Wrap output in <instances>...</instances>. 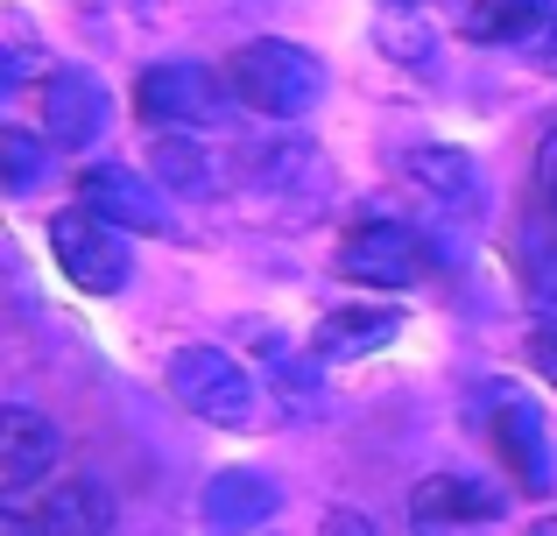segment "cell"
I'll return each instance as SVG.
<instances>
[{"instance_id": "6da1fadb", "label": "cell", "mask_w": 557, "mask_h": 536, "mask_svg": "<svg viewBox=\"0 0 557 536\" xmlns=\"http://www.w3.org/2000/svg\"><path fill=\"white\" fill-rule=\"evenodd\" d=\"M226 85H233L240 107L269 113V121H304V113L332 92V71L318 64L304 42L261 36V42H240V50L226 57Z\"/></svg>"}, {"instance_id": "7a4b0ae2", "label": "cell", "mask_w": 557, "mask_h": 536, "mask_svg": "<svg viewBox=\"0 0 557 536\" xmlns=\"http://www.w3.org/2000/svg\"><path fill=\"white\" fill-rule=\"evenodd\" d=\"M480 424H487L494 452H502L508 481H516V495H550V466H557V438L544 424V410H536L530 388H508L494 382L487 396H480Z\"/></svg>"}, {"instance_id": "3957f363", "label": "cell", "mask_w": 557, "mask_h": 536, "mask_svg": "<svg viewBox=\"0 0 557 536\" xmlns=\"http://www.w3.org/2000/svg\"><path fill=\"white\" fill-rule=\"evenodd\" d=\"M170 396H177L190 416L219 424V431L255 424V374H247L226 346H177V353H170Z\"/></svg>"}, {"instance_id": "277c9868", "label": "cell", "mask_w": 557, "mask_h": 536, "mask_svg": "<svg viewBox=\"0 0 557 536\" xmlns=\"http://www.w3.org/2000/svg\"><path fill=\"white\" fill-rule=\"evenodd\" d=\"M50 254H57V269H64L85 297H113V289H127V269H135L127 248H121V226L99 220L92 205L57 212V220H50Z\"/></svg>"}, {"instance_id": "5b68a950", "label": "cell", "mask_w": 557, "mask_h": 536, "mask_svg": "<svg viewBox=\"0 0 557 536\" xmlns=\"http://www.w3.org/2000/svg\"><path fill=\"white\" fill-rule=\"evenodd\" d=\"M226 92L233 85L205 64H149L135 78V113L149 127H212L226 121Z\"/></svg>"}, {"instance_id": "8992f818", "label": "cell", "mask_w": 557, "mask_h": 536, "mask_svg": "<svg viewBox=\"0 0 557 536\" xmlns=\"http://www.w3.org/2000/svg\"><path fill=\"white\" fill-rule=\"evenodd\" d=\"M339 275L374 289H417L431 275V248L417 240V226L403 220H360L354 234L339 240Z\"/></svg>"}, {"instance_id": "52a82bcc", "label": "cell", "mask_w": 557, "mask_h": 536, "mask_svg": "<svg viewBox=\"0 0 557 536\" xmlns=\"http://www.w3.org/2000/svg\"><path fill=\"white\" fill-rule=\"evenodd\" d=\"M508 515V495L473 473H431L409 495V529L417 536H480Z\"/></svg>"}, {"instance_id": "ba28073f", "label": "cell", "mask_w": 557, "mask_h": 536, "mask_svg": "<svg viewBox=\"0 0 557 536\" xmlns=\"http://www.w3.org/2000/svg\"><path fill=\"white\" fill-rule=\"evenodd\" d=\"M78 205H92L99 220H113L121 234H170V205L141 170L127 163H92L78 170Z\"/></svg>"}, {"instance_id": "9c48e42d", "label": "cell", "mask_w": 557, "mask_h": 536, "mask_svg": "<svg viewBox=\"0 0 557 536\" xmlns=\"http://www.w3.org/2000/svg\"><path fill=\"white\" fill-rule=\"evenodd\" d=\"M107 85L92 78V71L78 64H57L50 78H42V127H50V149H92L99 135H107Z\"/></svg>"}, {"instance_id": "30bf717a", "label": "cell", "mask_w": 557, "mask_h": 536, "mask_svg": "<svg viewBox=\"0 0 557 536\" xmlns=\"http://www.w3.org/2000/svg\"><path fill=\"white\" fill-rule=\"evenodd\" d=\"M57 459H64V431L50 416H36L28 402H8L0 410V487L8 495H28L36 481H50Z\"/></svg>"}, {"instance_id": "8fae6325", "label": "cell", "mask_w": 557, "mask_h": 536, "mask_svg": "<svg viewBox=\"0 0 557 536\" xmlns=\"http://www.w3.org/2000/svg\"><path fill=\"white\" fill-rule=\"evenodd\" d=\"M275 509H283V487H275L261 466H226V473H212V481H205V501H198L205 529H226V536L261 529Z\"/></svg>"}, {"instance_id": "7c38bea8", "label": "cell", "mask_w": 557, "mask_h": 536, "mask_svg": "<svg viewBox=\"0 0 557 536\" xmlns=\"http://www.w3.org/2000/svg\"><path fill=\"white\" fill-rule=\"evenodd\" d=\"M550 22H557L550 0H473L466 8V36L487 50H536Z\"/></svg>"}, {"instance_id": "4fadbf2b", "label": "cell", "mask_w": 557, "mask_h": 536, "mask_svg": "<svg viewBox=\"0 0 557 536\" xmlns=\"http://www.w3.org/2000/svg\"><path fill=\"white\" fill-rule=\"evenodd\" d=\"M395 332H403V311H395V303H354V311H332L325 325L311 332V346H318V360H360V353L395 346Z\"/></svg>"}, {"instance_id": "5bb4252c", "label": "cell", "mask_w": 557, "mask_h": 536, "mask_svg": "<svg viewBox=\"0 0 557 536\" xmlns=\"http://www.w3.org/2000/svg\"><path fill=\"white\" fill-rule=\"evenodd\" d=\"M42 536H107L113 529V495L99 481H50V495L36 501Z\"/></svg>"}, {"instance_id": "9a60e30c", "label": "cell", "mask_w": 557, "mask_h": 536, "mask_svg": "<svg viewBox=\"0 0 557 536\" xmlns=\"http://www.w3.org/2000/svg\"><path fill=\"white\" fill-rule=\"evenodd\" d=\"M149 170L170 198H212L219 191V163L205 141H190L184 127H156V149H149Z\"/></svg>"}, {"instance_id": "2e32d148", "label": "cell", "mask_w": 557, "mask_h": 536, "mask_svg": "<svg viewBox=\"0 0 557 536\" xmlns=\"http://www.w3.org/2000/svg\"><path fill=\"white\" fill-rule=\"evenodd\" d=\"M409 177L423 184V191L451 198V205H480V170L466 149H417L409 155Z\"/></svg>"}, {"instance_id": "e0dca14e", "label": "cell", "mask_w": 557, "mask_h": 536, "mask_svg": "<svg viewBox=\"0 0 557 536\" xmlns=\"http://www.w3.org/2000/svg\"><path fill=\"white\" fill-rule=\"evenodd\" d=\"M42 163H50V149H42L28 127H0V177H8V191H14V198L36 191Z\"/></svg>"}, {"instance_id": "ac0fdd59", "label": "cell", "mask_w": 557, "mask_h": 536, "mask_svg": "<svg viewBox=\"0 0 557 536\" xmlns=\"http://www.w3.org/2000/svg\"><path fill=\"white\" fill-rule=\"evenodd\" d=\"M522 353H530V367L544 374V382H557V317H544V325L522 339Z\"/></svg>"}, {"instance_id": "d6986e66", "label": "cell", "mask_w": 557, "mask_h": 536, "mask_svg": "<svg viewBox=\"0 0 557 536\" xmlns=\"http://www.w3.org/2000/svg\"><path fill=\"white\" fill-rule=\"evenodd\" d=\"M8 85H22L28 78V22H22V14H8Z\"/></svg>"}, {"instance_id": "ffe728a7", "label": "cell", "mask_w": 557, "mask_h": 536, "mask_svg": "<svg viewBox=\"0 0 557 536\" xmlns=\"http://www.w3.org/2000/svg\"><path fill=\"white\" fill-rule=\"evenodd\" d=\"M536 198H557V127L536 141Z\"/></svg>"}, {"instance_id": "44dd1931", "label": "cell", "mask_w": 557, "mask_h": 536, "mask_svg": "<svg viewBox=\"0 0 557 536\" xmlns=\"http://www.w3.org/2000/svg\"><path fill=\"white\" fill-rule=\"evenodd\" d=\"M318 536H374V523L360 509H332L325 523H318Z\"/></svg>"}, {"instance_id": "7402d4cb", "label": "cell", "mask_w": 557, "mask_h": 536, "mask_svg": "<svg viewBox=\"0 0 557 536\" xmlns=\"http://www.w3.org/2000/svg\"><path fill=\"white\" fill-rule=\"evenodd\" d=\"M0 536H42V529H36V515H22V501H8L0 509Z\"/></svg>"}, {"instance_id": "603a6c76", "label": "cell", "mask_w": 557, "mask_h": 536, "mask_svg": "<svg viewBox=\"0 0 557 536\" xmlns=\"http://www.w3.org/2000/svg\"><path fill=\"white\" fill-rule=\"evenodd\" d=\"M530 57H536V64H544V71H550V78H557V22L544 28V42H536V50H530Z\"/></svg>"}, {"instance_id": "cb8c5ba5", "label": "cell", "mask_w": 557, "mask_h": 536, "mask_svg": "<svg viewBox=\"0 0 557 536\" xmlns=\"http://www.w3.org/2000/svg\"><path fill=\"white\" fill-rule=\"evenodd\" d=\"M530 536H557V515H544V523H530Z\"/></svg>"}, {"instance_id": "d4e9b609", "label": "cell", "mask_w": 557, "mask_h": 536, "mask_svg": "<svg viewBox=\"0 0 557 536\" xmlns=\"http://www.w3.org/2000/svg\"><path fill=\"white\" fill-rule=\"evenodd\" d=\"M395 8H417V0H395Z\"/></svg>"}, {"instance_id": "484cf974", "label": "cell", "mask_w": 557, "mask_h": 536, "mask_svg": "<svg viewBox=\"0 0 557 536\" xmlns=\"http://www.w3.org/2000/svg\"><path fill=\"white\" fill-rule=\"evenodd\" d=\"M550 8H557V0H550Z\"/></svg>"}]
</instances>
